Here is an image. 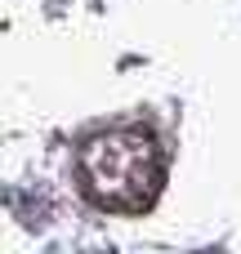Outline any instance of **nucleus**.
<instances>
[{
  "instance_id": "obj_1",
  "label": "nucleus",
  "mask_w": 241,
  "mask_h": 254,
  "mask_svg": "<svg viewBox=\"0 0 241 254\" xmlns=\"http://www.w3.org/2000/svg\"><path fill=\"white\" fill-rule=\"evenodd\" d=\"M76 170H80V188L98 205L125 210V214L148 210L165 183V161L148 129H112L89 138L80 147Z\"/></svg>"
}]
</instances>
